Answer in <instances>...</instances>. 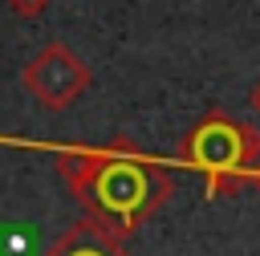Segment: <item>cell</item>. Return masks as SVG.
<instances>
[{"mask_svg": "<svg viewBox=\"0 0 260 256\" xmlns=\"http://www.w3.org/2000/svg\"><path fill=\"white\" fill-rule=\"evenodd\" d=\"M252 110L260 114V81H256V89H252Z\"/></svg>", "mask_w": 260, "mask_h": 256, "instance_id": "8992f818", "label": "cell"}, {"mask_svg": "<svg viewBox=\"0 0 260 256\" xmlns=\"http://www.w3.org/2000/svg\"><path fill=\"white\" fill-rule=\"evenodd\" d=\"M8 8L20 16V20H37L49 12V0H8Z\"/></svg>", "mask_w": 260, "mask_h": 256, "instance_id": "5b68a950", "label": "cell"}, {"mask_svg": "<svg viewBox=\"0 0 260 256\" xmlns=\"http://www.w3.org/2000/svg\"><path fill=\"white\" fill-rule=\"evenodd\" d=\"M256 183H260V171H256Z\"/></svg>", "mask_w": 260, "mask_h": 256, "instance_id": "52a82bcc", "label": "cell"}, {"mask_svg": "<svg viewBox=\"0 0 260 256\" xmlns=\"http://www.w3.org/2000/svg\"><path fill=\"white\" fill-rule=\"evenodd\" d=\"M41 256H130V248H126V240H118V236H110L102 223H93V219H77V223H69Z\"/></svg>", "mask_w": 260, "mask_h": 256, "instance_id": "277c9868", "label": "cell"}, {"mask_svg": "<svg viewBox=\"0 0 260 256\" xmlns=\"http://www.w3.org/2000/svg\"><path fill=\"white\" fill-rule=\"evenodd\" d=\"M53 158L85 219L102 223L118 240H130L146 219H154L175 191L171 171L126 134L102 146H61Z\"/></svg>", "mask_w": 260, "mask_h": 256, "instance_id": "6da1fadb", "label": "cell"}, {"mask_svg": "<svg viewBox=\"0 0 260 256\" xmlns=\"http://www.w3.org/2000/svg\"><path fill=\"white\" fill-rule=\"evenodd\" d=\"M89 65L65 45V41H49L24 69H20V85L28 89V98L45 110H69L85 89H89Z\"/></svg>", "mask_w": 260, "mask_h": 256, "instance_id": "3957f363", "label": "cell"}, {"mask_svg": "<svg viewBox=\"0 0 260 256\" xmlns=\"http://www.w3.org/2000/svg\"><path fill=\"white\" fill-rule=\"evenodd\" d=\"M179 158L203 175L207 199H223L256 179L260 171V130L236 122L223 110L203 114L179 142Z\"/></svg>", "mask_w": 260, "mask_h": 256, "instance_id": "7a4b0ae2", "label": "cell"}]
</instances>
